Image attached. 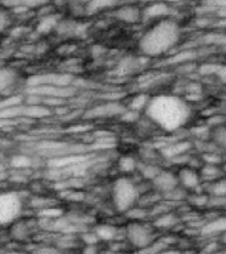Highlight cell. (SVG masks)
Wrapping results in <instances>:
<instances>
[{
  "label": "cell",
  "instance_id": "5b68a950",
  "mask_svg": "<svg viewBox=\"0 0 226 254\" xmlns=\"http://www.w3.org/2000/svg\"><path fill=\"white\" fill-rule=\"evenodd\" d=\"M126 237L131 245L138 249H147L155 241L154 232L150 226L139 221H132L126 228Z\"/></svg>",
  "mask_w": 226,
  "mask_h": 254
},
{
  "label": "cell",
  "instance_id": "8992f818",
  "mask_svg": "<svg viewBox=\"0 0 226 254\" xmlns=\"http://www.w3.org/2000/svg\"><path fill=\"white\" fill-rule=\"evenodd\" d=\"M71 77L66 74L48 73V74H37L31 77L28 85L31 89L40 86H70Z\"/></svg>",
  "mask_w": 226,
  "mask_h": 254
},
{
  "label": "cell",
  "instance_id": "d4e9b609",
  "mask_svg": "<svg viewBox=\"0 0 226 254\" xmlns=\"http://www.w3.org/2000/svg\"><path fill=\"white\" fill-rule=\"evenodd\" d=\"M186 200L194 206H205L208 205V201H209V196L205 193H200L197 190H194L193 194H190L186 197Z\"/></svg>",
  "mask_w": 226,
  "mask_h": 254
},
{
  "label": "cell",
  "instance_id": "7c38bea8",
  "mask_svg": "<svg viewBox=\"0 0 226 254\" xmlns=\"http://www.w3.org/2000/svg\"><path fill=\"white\" fill-rule=\"evenodd\" d=\"M226 232V217L220 216L213 220L206 221L200 229V233L204 237H214V236H222Z\"/></svg>",
  "mask_w": 226,
  "mask_h": 254
},
{
  "label": "cell",
  "instance_id": "83f0119b",
  "mask_svg": "<svg viewBox=\"0 0 226 254\" xmlns=\"http://www.w3.org/2000/svg\"><path fill=\"white\" fill-rule=\"evenodd\" d=\"M193 52L186 51V52H181V53H177V55L174 56L173 59H172V63L176 64H184L185 61H190V60L193 59L194 56L192 55Z\"/></svg>",
  "mask_w": 226,
  "mask_h": 254
},
{
  "label": "cell",
  "instance_id": "7402d4cb",
  "mask_svg": "<svg viewBox=\"0 0 226 254\" xmlns=\"http://www.w3.org/2000/svg\"><path fill=\"white\" fill-rule=\"evenodd\" d=\"M209 196H226V179H217L209 186Z\"/></svg>",
  "mask_w": 226,
  "mask_h": 254
},
{
  "label": "cell",
  "instance_id": "484cf974",
  "mask_svg": "<svg viewBox=\"0 0 226 254\" xmlns=\"http://www.w3.org/2000/svg\"><path fill=\"white\" fill-rule=\"evenodd\" d=\"M56 24H57V20H56V17H53V16L44 17V19L40 21L37 29H39V32H41V33H48V32H51L52 29L56 27Z\"/></svg>",
  "mask_w": 226,
  "mask_h": 254
},
{
  "label": "cell",
  "instance_id": "5bb4252c",
  "mask_svg": "<svg viewBox=\"0 0 226 254\" xmlns=\"http://www.w3.org/2000/svg\"><path fill=\"white\" fill-rule=\"evenodd\" d=\"M190 144L188 142H176L163 147V155L168 159H177L189 150Z\"/></svg>",
  "mask_w": 226,
  "mask_h": 254
},
{
  "label": "cell",
  "instance_id": "7a4b0ae2",
  "mask_svg": "<svg viewBox=\"0 0 226 254\" xmlns=\"http://www.w3.org/2000/svg\"><path fill=\"white\" fill-rule=\"evenodd\" d=\"M181 37V28L172 17L159 20L139 39V52L147 57H160L176 47Z\"/></svg>",
  "mask_w": 226,
  "mask_h": 254
},
{
  "label": "cell",
  "instance_id": "d6986e66",
  "mask_svg": "<svg viewBox=\"0 0 226 254\" xmlns=\"http://www.w3.org/2000/svg\"><path fill=\"white\" fill-rule=\"evenodd\" d=\"M150 98L147 94H136L134 98L131 99L130 102V110L140 113V111L146 110L147 105L150 102Z\"/></svg>",
  "mask_w": 226,
  "mask_h": 254
},
{
  "label": "cell",
  "instance_id": "2e32d148",
  "mask_svg": "<svg viewBox=\"0 0 226 254\" xmlns=\"http://www.w3.org/2000/svg\"><path fill=\"white\" fill-rule=\"evenodd\" d=\"M178 222V217L172 212H164V213L159 214L156 220H155L154 225L159 229H170L172 226H174Z\"/></svg>",
  "mask_w": 226,
  "mask_h": 254
},
{
  "label": "cell",
  "instance_id": "ba28073f",
  "mask_svg": "<svg viewBox=\"0 0 226 254\" xmlns=\"http://www.w3.org/2000/svg\"><path fill=\"white\" fill-rule=\"evenodd\" d=\"M124 111H126V107L123 106L122 103L111 101V102L95 106L87 113V115L90 118H114V117H122Z\"/></svg>",
  "mask_w": 226,
  "mask_h": 254
},
{
  "label": "cell",
  "instance_id": "1f68e13d",
  "mask_svg": "<svg viewBox=\"0 0 226 254\" xmlns=\"http://www.w3.org/2000/svg\"><path fill=\"white\" fill-rule=\"evenodd\" d=\"M225 254H226V250H225Z\"/></svg>",
  "mask_w": 226,
  "mask_h": 254
},
{
  "label": "cell",
  "instance_id": "4dcf8cb0",
  "mask_svg": "<svg viewBox=\"0 0 226 254\" xmlns=\"http://www.w3.org/2000/svg\"><path fill=\"white\" fill-rule=\"evenodd\" d=\"M210 254H225V252H220V250H214Z\"/></svg>",
  "mask_w": 226,
  "mask_h": 254
},
{
  "label": "cell",
  "instance_id": "603a6c76",
  "mask_svg": "<svg viewBox=\"0 0 226 254\" xmlns=\"http://www.w3.org/2000/svg\"><path fill=\"white\" fill-rule=\"evenodd\" d=\"M163 200H168V201H182V200H185L188 196H186V190H184V188H181V187L178 186L176 187L174 190H170L168 193L163 194L162 196Z\"/></svg>",
  "mask_w": 226,
  "mask_h": 254
},
{
  "label": "cell",
  "instance_id": "ffe728a7",
  "mask_svg": "<svg viewBox=\"0 0 226 254\" xmlns=\"http://www.w3.org/2000/svg\"><path fill=\"white\" fill-rule=\"evenodd\" d=\"M138 167L139 163L134 156H122L119 159V168H120L122 172L130 174V172H134V171L138 170Z\"/></svg>",
  "mask_w": 226,
  "mask_h": 254
},
{
  "label": "cell",
  "instance_id": "9c48e42d",
  "mask_svg": "<svg viewBox=\"0 0 226 254\" xmlns=\"http://www.w3.org/2000/svg\"><path fill=\"white\" fill-rule=\"evenodd\" d=\"M178 186L185 190H197L202 183L201 174L190 167H182L177 174Z\"/></svg>",
  "mask_w": 226,
  "mask_h": 254
},
{
  "label": "cell",
  "instance_id": "277c9868",
  "mask_svg": "<svg viewBox=\"0 0 226 254\" xmlns=\"http://www.w3.org/2000/svg\"><path fill=\"white\" fill-rule=\"evenodd\" d=\"M23 210V198L16 192H0V225L15 222Z\"/></svg>",
  "mask_w": 226,
  "mask_h": 254
},
{
  "label": "cell",
  "instance_id": "44dd1931",
  "mask_svg": "<svg viewBox=\"0 0 226 254\" xmlns=\"http://www.w3.org/2000/svg\"><path fill=\"white\" fill-rule=\"evenodd\" d=\"M138 170L140 171V174H142V176L146 180H150V182H152L155 179V176L160 172V167L155 166V164H152V163H146V164H143V166H140L139 164Z\"/></svg>",
  "mask_w": 226,
  "mask_h": 254
},
{
  "label": "cell",
  "instance_id": "f546056e",
  "mask_svg": "<svg viewBox=\"0 0 226 254\" xmlns=\"http://www.w3.org/2000/svg\"><path fill=\"white\" fill-rule=\"evenodd\" d=\"M221 238H222V242H224V244H225V245H226V232L224 234H222Z\"/></svg>",
  "mask_w": 226,
  "mask_h": 254
},
{
  "label": "cell",
  "instance_id": "4fadbf2b",
  "mask_svg": "<svg viewBox=\"0 0 226 254\" xmlns=\"http://www.w3.org/2000/svg\"><path fill=\"white\" fill-rule=\"evenodd\" d=\"M51 0H0V4L4 8H12V9H28V8H36L45 5Z\"/></svg>",
  "mask_w": 226,
  "mask_h": 254
},
{
  "label": "cell",
  "instance_id": "8fae6325",
  "mask_svg": "<svg viewBox=\"0 0 226 254\" xmlns=\"http://www.w3.org/2000/svg\"><path fill=\"white\" fill-rule=\"evenodd\" d=\"M114 15L116 19L127 24H135L140 19H143L142 11L134 4H124L122 7L116 8Z\"/></svg>",
  "mask_w": 226,
  "mask_h": 254
},
{
  "label": "cell",
  "instance_id": "9a60e30c",
  "mask_svg": "<svg viewBox=\"0 0 226 254\" xmlns=\"http://www.w3.org/2000/svg\"><path fill=\"white\" fill-rule=\"evenodd\" d=\"M17 74L12 69H0V94L7 93L16 85Z\"/></svg>",
  "mask_w": 226,
  "mask_h": 254
},
{
  "label": "cell",
  "instance_id": "cb8c5ba5",
  "mask_svg": "<svg viewBox=\"0 0 226 254\" xmlns=\"http://www.w3.org/2000/svg\"><path fill=\"white\" fill-rule=\"evenodd\" d=\"M201 178H206L214 182V180H217L220 179V168L217 167V164H206L201 171Z\"/></svg>",
  "mask_w": 226,
  "mask_h": 254
},
{
  "label": "cell",
  "instance_id": "e0dca14e",
  "mask_svg": "<svg viewBox=\"0 0 226 254\" xmlns=\"http://www.w3.org/2000/svg\"><path fill=\"white\" fill-rule=\"evenodd\" d=\"M118 3L119 0H87L86 11L89 13H95L107 8H114L115 5H118Z\"/></svg>",
  "mask_w": 226,
  "mask_h": 254
},
{
  "label": "cell",
  "instance_id": "52a82bcc",
  "mask_svg": "<svg viewBox=\"0 0 226 254\" xmlns=\"http://www.w3.org/2000/svg\"><path fill=\"white\" fill-rule=\"evenodd\" d=\"M151 183H152L155 192H158L160 196L168 193L170 190L178 187L177 175L168 170H160V172L155 176V179Z\"/></svg>",
  "mask_w": 226,
  "mask_h": 254
},
{
  "label": "cell",
  "instance_id": "f1b7e54d",
  "mask_svg": "<svg viewBox=\"0 0 226 254\" xmlns=\"http://www.w3.org/2000/svg\"><path fill=\"white\" fill-rule=\"evenodd\" d=\"M160 254H180L177 250H170V249H164Z\"/></svg>",
  "mask_w": 226,
  "mask_h": 254
},
{
  "label": "cell",
  "instance_id": "ac0fdd59",
  "mask_svg": "<svg viewBox=\"0 0 226 254\" xmlns=\"http://www.w3.org/2000/svg\"><path fill=\"white\" fill-rule=\"evenodd\" d=\"M210 139L216 147L226 150V126H216L210 132Z\"/></svg>",
  "mask_w": 226,
  "mask_h": 254
},
{
  "label": "cell",
  "instance_id": "30bf717a",
  "mask_svg": "<svg viewBox=\"0 0 226 254\" xmlns=\"http://www.w3.org/2000/svg\"><path fill=\"white\" fill-rule=\"evenodd\" d=\"M170 7L166 1H152L142 11V17L147 20H163L170 17Z\"/></svg>",
  "mask_w": 226,
  "mask_h": 254
},
{
  "label": "cell",
  "instance_id": "4316f807",
  "mask_svg": "<svg viewBox=\"0 0 226 254\" xmlns=\"http://www.w3.org/2000/svg\"><path fill=\"white\" fill-rule=\"evenodd\" d=\"M11 24V17L8 15V12L3 8H0V32H4L9 27Z\"/></svg>",
  "mask_w": 226,
  "mask_h": 254
},
{
  "label": "cell",
  "instance_id": "3957f363",
  "mask_svg": "<svg viewBox=\"0 0 226 254\" xmlns=\"http://www.w3.org/2000/svg\"><path fill=\"white\" fill-rule=\"evenodd\" d=\"M111 198L115 209L119 212H128L138 204L140 198V190L136 183L123 176L116 179L111 188Z\"/></svg>",
  "mask_w": 226,
  "mask_h": 254
},
{
  "label": "cell",
  "instance_id": "6da1fadb",
  "mask_svg": "<svg viewBox=\"0 0 226 254\" xmlns=\"http://www.w3.org/2000/svg\"><path fill=\"white\" fill-rule=\"evenodd\" d=\"M144 114L155 126L167 132H173L189 122L192 107L178 95L159 94L151 97Z\"/></svg>",
  "mask_w": 226,
  "mask_h": 254
}]
</instances>
